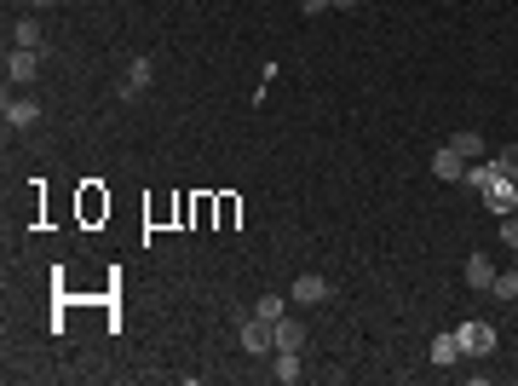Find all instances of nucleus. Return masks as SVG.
Masks as SVG:
<instances>
[{"instance_id": "obj_1", "label": "nucleus", "mask_w": 518, "mask_h": 386, "mask_svg": "<svg viewBox=\"0 0 518 386\" xmlns=\"http://www.w3.org/2000/svg\"><path fill=\"white\" fill-rule=\"evenodd\" d=\"M455 341H461V358H490V352H496V323L473 318V323L455 329Z\"/></svg>"}, {"instance_id": "obj_2", "label": "nucleus", "mask_w": 518, "mask_h": 386, "mask_svg": "<svg viewBox=\"0 0 518 386\" xmlns=\"http://www.w3.org/2000/svg\"><path fill=\"white\" fill-rule=\"evenodd\" d=\"M35 76H41V52H29V46H6V81H12V87H29Z\"/></svg>"}, {"instance_id": "obj_3", "label": "nucleus", "mask_w": 518, "mask_h": 386, "mask_svg": "<svg viewBox=\"0 0 518 386\" xmlns=\"http://www.w3.org/2000/svg\"><path fill=\"white\" fill-rule=\"evenodd\" d=\"M242 352H254V358L277 352V323H265V318H242Z\"/></svg>"}, {"instance_id": "obj_4", "label": "nucleus", "mask_w": 518, "mask_h": 386, "mask_svg": "<svg viewBox=\"0 0 518 386\" xmlns=\"http://www.w3.org/2000/svg\"><path fill=\"white\" fill-rule=\"evenodd\" d=\"M466 167H473V162H466L461 150H449V144H443V150L432 156V173H438L443 185H466Z\"/></svg>"}, {"instance_id": "obj_5", "label": "nucleus", "mask_w": 518, "mask_h": 386, "mask_svg": "<svg viewBox=\"0 0 518 386\" xmlns=\"http://www.w3.org/2000/svg\"><path fill=\"white\" fill-rule=\"evenodd\" d=\"M150 81H156V64H150V58H133L127 76H121V87H116V99H139Z\"/></svg>"}, {"instance_id": "obj_6", "label": "nucleus", "mask_w": 518, "mask_h": 386, "mask_svg": "<svg viewBox=\"0 0 518 386\" xmlns=\"http://www.w3.org/2000/svg\"><path fill=\"white\" fill-rule=\"evenodd\" d=\"M0 116H6V127H35V122H41V104H35V99H12V92H6V104H0Z\"/></svg>"}, {"instance_id": "obj_7", "label": "nucleus", "mask_w": 518, "mask_h": 386, "mask_svg": "<svg viewBox=\"0 0 518 386\" xmlns=\"http://www.w3.org/2000/svg\"><path fill=\"white\" fill-rule=\"evenodd\" d=\"M484 202L496 213H518V179H490V185H484Z\"/></svg>"}, {"instance_id": "obj_8", "label": "nucleus", "mask_w": 518, "mask_h": 386, "mask_svg": "<svg viewBox=\"0 0 518 386\" xmlns=\"http://www.w3.org/2000/svg\"><path fill=\"white\" fill-rule=\"evenodd\" d=\"M300 306H323L328 300V277H317V271H305V277H294V288H288Z\"/></svg>"}, {"instance_id": "obj_9", "label": "nucleus", "mask_w": 518, "mask_h": 386, "mask_svg": "<svg viewBox=\"0 0 518 386\" xmlns=\"http://www.w3.org/2000/svg\"><path fill=\"white\" fill-rule=\"evenodd\" d=\"M461 277L478 288V294H490V288H496V265H490V254H473V260L461 265Z\"/></svg>"}, {"instance_id": "obj_10", "label": "nucleus", "mask_w": 518, "mask_h": 386, "mask_svg": "<svg viewBox=\"0 0 518 386\" xmlns=\"http://www.w3.org/2000/svg\"><path fill=\"white\" fill-rule=\"evenodd\" d=\"M455 364H461V341H455V329L432 334V369H455Z\"/></svg>"}, {"instance_id": "obj_11", "label": "nucleus", "mask_w": 518, "mask_h": 386, "mask_svg": "<svg viewBox=\"0 0 518 386\" xmlns=\"http://www.w3.org/2000/svg\"><path fill=\"white\" fill-rule=\"evenodd\" d=\"M443 144H449V150H461L466 162H484V133H473V127L449 133V139H443Z\"/></svg>"}, {"instance_id": "obj_12", "label": "nucleus", "mask_w": 518, "mask_h": 386, "mask_svg": "<svg viewBox=\"0 0 518 386\" xmlns=\"http://www.w3.org/2000/svg\"><path fill=\"white\" fill-rule=\"evenodd\" d=\"M254 318L282 323V318H288V294H277V288H271V294H259V300H254Z\"/></svg>"}, {"instance_id": "obj_13", "label": "nucleus", "mask_w": 518, "mask_h": 386, "mask_svg": "<svg viewBox=\"0 0 518 386\" xmlns=\"http://www.w3.org/2000/svg\"><path fill=\"white\" fill-rule=\"evenodd\" d=\"M12 46H29V52H41V23H35V18H18V23H12Z\"/></svg>"}, {"instance_id": "obj_14", "label": "nucleus", "mask_w": 518, "mask_h": 386, "mask_svg": "<svg viewBox=\"0 0 518 386\" xmlns=\"http://www.w3.org/2000/svg\"><path fill=\"white\" fill-rule=\"evenodd\" d=\"M300 346H305V323H288V318H282L277 323V352H300Z\"/></svg>"}, {"instance_id": "obj_15", "label": "nucleus", "mask_w": 518, "mask_h": 386, "mask_svg": "<svg viewBox=\"0 0 518 386\" xmlns=\"http://www.w3.org/2000/svg\"><path fill=\"white\" fill-rule=\"evenodd\" d=\"M271 375H277L282 386H294V381L305 375V369H300V352H277V364H271Z\"/></svg>"}, {"instance_id": "obj_16", "label": "nucleus", "mask_w": 518, "mask_h": 386, "mask_svg": "<svg viewBox=\"0 0 518 386\" xmlns=\"http://www.w3.org/2000/svg\"><path fill=\"white\" fill-rule=\"evenodd\" d=\"M496 300H518V265L513 271H496V288H490Z\"/></svg>"}, {"instance_id": "obj_17", "label": "nucleus", "mask_w": 518, "mask_h": 386, "mask_svg": "<svg viewBox=\"0 0 518 386\" xmlns=\"http://www.w3.org/2000/svg\"><path fill=\"white\" fill-rule=\"evenodd\" d=\"M490 162H496V167H501V173H507V179H518V144H507V150H496V156H490Z\"/></svg>"}, {"instance_id": "obj_18", "label": "nucleus", "mask_w": 518, "mask_h": 386, "mask_svg": "<svg viewBox=\"0 0 518 386\" xmlns=\"http://www.w3.org/2000/svg\"><path fill=\"white\" fill-rule=\"evenodd\" d=\"M501 243L518 254V213H501Z\"/></svg>"}, {"instance_id": "obj_19", "label": "nucleus", "mask_w": 518, "mask_h": 386, "mask_svg": "<svg viewBox=\"0 0 518 386\" xmlns=\"http://www.w3.org/2000/svg\"><path fill=\"white\" fill-rule=\"evenodd\" d=\"M300 12H305V18H317V12H328V0H300Z\"/></svg>"}, {"instance_id": "obj_20", "label": "nucleus", "mask_w": 518, "mask_h": 386, "mask_svg": "<svg viewBox=\"0 0 518 386\" xmlns=\"http://www.w3.org/2000/svg\"><path fill=\"white\" fill-rule=\"evenodd\" d=\"M328 6H335V12H352V6H363V0H328Z\"/></svg>"}, {"instance_id": "obj_21", "label": "nucleus", "mask_w": 518, "mask_h": 386, "mask_svg": "<svg viewBox=\"0 0 518 386\" xmlns=\"http://www.w3.org/2000/svg\"><path fill=\"white\" fill-rule=\"evenodd\" d=\"M29 6H35V12H46V6H58V0H29Z\"/></svg>"}]
</instances>
